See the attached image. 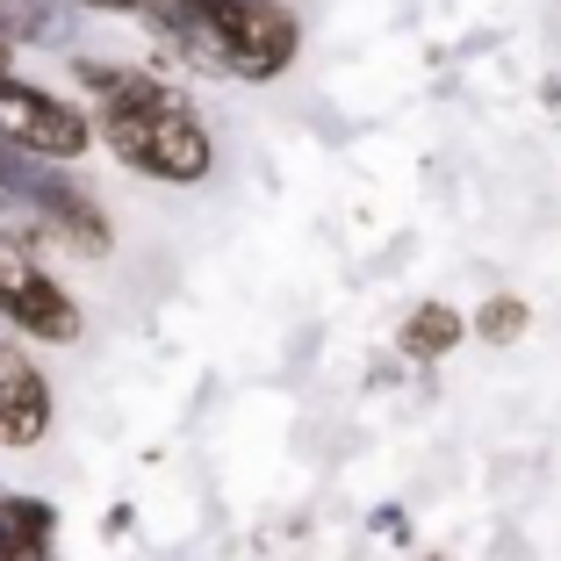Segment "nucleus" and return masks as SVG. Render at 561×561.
Segmentation results:
<instances>
[{
	"label": "nucleus",
	"instance_id": "nucleus-3",
	"mask_svg": "<svg viewBox=\"0 0 561 561\" xmlns=\"http://www.w3.org/2000/svg\"><path fill=\"white\" fill-rule=\"evenodd\" d=\"M0 187L15 195V209L30 216V231H36V238H50V245L80 252V260H108V252H116V231H108V216H101V202L87 195L80 181H72L66 165L15 159Z\"/></svg>",
	"mask_w": 561,
	"mask_h": 561
},
{
	"label": "nucleus",
	"instance_id": "nucleus-11",
	"mask_svg": "<svg viewBox=\"0 0 561 561\" xmlns=\"http://www.w3.org/2000/svg\"><path fill=\"white\" fill-rule=\"evenodd\" d=\"M425 561H446V554H425Z\"/></svg>",
	"mask_w": 561,
	"mask_h": 561
},
{
	"label": "nucleus",
	"instance_id": "nucleus-6",
	"mask_svg": "<svg viewBox=\"0 0 561 561\" xmlns=\"http://www.w3.org/2000/svg\"><path fill=\"white\" fill-rule=\"evenodd\" d=\"M50 439V381L44 367L30 360V353L0 346V446H15V454H30V446Z\"/></svg>",
	"mask_w": 561,
	"mask_h": 561
},
{
	"label": "nucleus",
	"instance_id": "nucleus-8",
	"mask_svg": "<svg viewBox=\"0 0 561 561\" xmlns=\"http://www.w3.org/2000/svg\"><path fill=\"white\" fill-rule=\"evenodd\" d=\"M461 339H468V317L454 310V302H417V310L397 324V353H403V360H425V367L446 360Z\"/></svg>",
	"mask_w": 561,
	"mask_h": 561
},
{
	"label": "nucleus",
	"instance_id": "nucleus-5",
	"mask_svg": "<svg viewBox=\"0 0 561 561\" xmlns=\"http://www.w3.org/2000/svg\"><path fill=\"white\" fill-rule=\"evenodd\" d=\"M0 145L36 165H80L87 145H94V116L72 108L66 94H50V87L0 72Z\"/></svg>",
	"mask_w": 561,
	"mask_h": 561
},
{
	"label": "nucleus",
	"instance_id": "nucleus-7",
	"mask_svg": "<svg viewBox=\"0 0 561 561\" xmlns=\"http://www.w3.org/2000/svg\"><path fill=\"white\" fill-rule=\"evenodd\" d=\"M0 561H58V512L44 496L0 490Z\"/></svg>",
	"mask_w": 561,
	"mask_h": 561
},
{
	"label": "nucleus",
	"instance_id": "nucleus-2",
	"mask_svg": "<svg viewBox=\"0 0 561 561\" xmlns=\"http://www.w3.org/2000/svg\"><path fill=\"white\" fill-rule=\"evenodd\" d=\"M145 30L181 66L216 72V80H245V87L280 80L302 50V15L288 0H159L145 15Z\"/></svg>",
	"mask_w": 561,
	"mask_h": 561
},
{
	"label": "nucleus",
	"instance_id": "nucleus-9",
	"mask_svg": "<svg viewBox=\"0 0 561 561\" xmlns=\"http://www.w3.org/2000/svg\"><path fill=\"white\" fill-rule=\"evenodd\" d=\"M482 339V346H518L533 331V302L526 296H490V302H476V324H468Z\"/></svg>",
	"mask_w": 561,
	"mask_h": 561
},
{
	"label": "nucleus",
	"instance_id": "nucleus-1",
	"mask_svg": "<svg viewBox=\"0 0 561 561\" xmlns=\"http://www.w3.org/2000/svg\"><path fill=\"white\" fill-rule=\"evenodd\" d=\"M72 87L87 94L94 137L130 173L165 187H202L216 173V137L187 101V87L159 80L151 66H116V58H72Z\"/></svg>",
	"mask_w": 561,
	"mask_h": 561
},
{
	"label": "nucleus",
	"instance_id": "nucleus-10",
	"mask_svg": "<svg viewBox=\"0 0 561 561\" xmlns=\"http://www.w3.org/2000/svg\"><path fill=\"white\" fill-rule=\"evenodd\" d=\"M66 8H108V15H151L159 0H66Z\"/></svg>",
	"mask_w": 561,
	"mask_h": 561
},
{
	"label": "nucleus",
	"instance_id": "nucleus-4",
	"mask_svg": "<svg viewBox=\"0 0 561 561\" xmlns=\"http://www.w3.org/2000/svg\"><path fill=\"white\" fill-rule=\"evenodd\" d=\"M0 324L36 339V346H72L87 331L72 288L36 260V245L22 231H0Z\"/></svg>",
	"mask_w": 561,
	"mask_h": 561
}]
</instances>
